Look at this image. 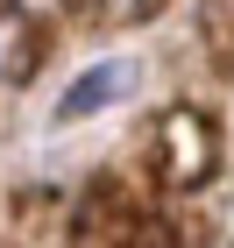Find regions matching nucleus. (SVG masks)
<instances>
[{"label":"nucleus","instance_id":"1","mask_svg":"<svg viewBox=\"0 0 234 248\" xmlns=\"http://www.w3.org/2000/svg\"><path fill=\"white\" fill-rule=\"evenodd\" d=\"M149 170H156L163 191H199L220 170V128L199 114V107L156 114V128H149Z\"/></svg>","mask_w":234,"mask_h":248},{"label":"nucleus","instance_id":"2","mask_svg":"<svg viewBox=\"0 0 234 248\" xmlns=\"http://www.w3.org/2000/svg\"><path fill=\"white\" fill-rule=\"evenodd\" d=\"M128 85H135V64H93V71H85L71 93L57 99V121H85V114H99V107L128 99Z\"/></svg>","mask_w":234,"mask_h":248},{"label":"nucleus","instance_id":"3","mask_svg":"<svg viewBox=\"0 0 234 248\" xmlns=\"http://www.w3.org/2000/svg\"><path fill=\"white\" fill-rule=\"evenodd\" d=\"M43 57V29L21 7H0V78H29Z\"/></svg>","mask_w":234,"mask_h":248},{"label":"nucleus","instance_id":"4","mask_svg":"<svg viewBox=\"0 0 234 248\" xmlns=\"http://www.w3.org/2000/svg\"><path fill=\"white\" fill-rule=\"evenodd\" d=\"M199 29L220 71H234V0H199Z\"/></svg>","mask_w":234,"mask_h":248},{"label":"nucleus","instance_id":"5","mask_svg":"<svg viewBox=\"0 0 234 248\" xmlns=\"http://www.w3.org/2000/svg\"><path fill=\"white\" fill-rule=\"evenodd\" d=\"M71 7L93 21V29H114V21H156V15H163V0H71Z\"/></svg>","mask_w":234,"mask_h":248}]
</instances>
